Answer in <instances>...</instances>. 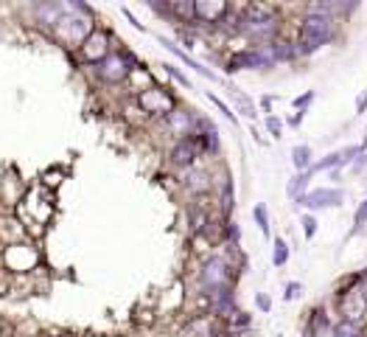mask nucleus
<instances>
[{"mask_svg":"<svg viewBox=\"0 0 367 337\" xmlns=\"http://www.w3.org/2000/svg\"><path fill=\"white\" fill-rule=\"evenodd\" d=\"M163 68H166V70H169V73H172V76H174V79H177L180 84H185V87H191V79L185 76V73L180 70V68H177V65H163Z\"/></svg>","mask_w":367,"mask_h":337,"instance_id":"obj_27","label":"nucleus"},{"mask_svg":"<svg viewBox=\"0 0 367 337\" xmlns=\"http://www.w3.org/2000/svg\"><path fill=\"white\" fill-rule=\"evenodd\" d=\"M331 17L328 14H309L300 25V42H297V51L300 53H314L317 48H323L328 39H331Z\"/></svg>","mask_w":367,"mask_h":337,"instance_id":"obj_1","label":"nucleus"},{"mask_svg":"<svg viewBox=\"0 0 367 337\" xmlns=\"http://www.w3.org/2000/svg\"><path fill=\"white\" fill-rule=\"evenodd\" d=\"M300 124H303V113H297V115L292 118V127H300Z\"/></svg>","mask_w":367,"mask_h":337,"instance_id":"obj_36","label":"nucleus"},{"mask_svg":"<svg viewBox=\"0 0 367 337\" xmlns=\"http://www.w3.org/2000/svg\"><path fill=\"white\" fill-rule=\"evenodd\" d=\"M188 189H191V191H205V189H207V177H205L202 172H191V174H188Z\"/></svg>","mask_w":367,"mask_h":337,"instance_id":"obj_23","label":"nucleus"},{"mask_svg":"<svg viewBox=\"0 0 367 337\" xmlns=\"http://www.w3.org/2000/svg\"><path fill=\"white\" fill-rule=\"evenodd\" d=\"M255 304H258L261 312H269V310H272V301H269V295H264V293L255 295Z\"/></svg>","mask_w":367,"mask_h":337,"instance_id":"obj_33","label":"nucleus"},{"mask_svg":"<svg viewBox=\"0 0 367 337\" xmlns=\"http://www.w3.org/2000/svg\"><path fill=\"white\" fill-rule=\"evenodd\" d=\"M205 222H207V217H205L202 211H191V228H193V231H202Z\"/></svg>","mask_w":367,"mask_h":337,"instance_id":"obj_28","label":"nucleus"},{"mask_svg":"<svg viewBox=\"0 0 367 337\" xmlns=\"http://www.w3.org/2000/svg\"><path fill=\"white\" fill-rule=\"evenodd\" d=\"M272 56L266 51H244V53H236L227 65V70H244V68H261V65H269Z\"/></svg>","mask_w":367,"mask_h":337,"instance_id":"obj_11","label":"nucleus"},{"mask_svg":"<svg viewBox=\"0 0 367 337\" xmlns=\"http://www.w3.org/2000/svg\"><path fill=\"white\" fill-rule=\"evenodd\" d=\"M365 301H367V287H365Z\"/></svg>","mask_w":367,"mask_h":337,"instance_id":"obj_38","label":"nucleus"},{"mask_svg":"<svg viewBox=\"0 0 367 337\" xmlns=\"http://www.w3.org/2000/svg\"><path fill=\"white\" fill-rule=\"evenodd\" d=\"M354 222H356V228H362L367 222V200L359 203V208H356V214H354Z\"/></svg>","mask_w":367,"mask_h":337,"instance_id":"obj_31","label":"nucleus"},{"mask_svg":"<svg viewBox=\"0 0 367 337\" xmlns=\"http://www.w3.org/2000/svg\"><path fill=\"white\" fill-rule=\"evenodd\" d=\"M193 11H196V20H202V23H221L230 8L224 0H196Z\"/></svg>","mask_w":367,"mask_h":337,"instance_id":"obj_10","label":"nucleus"},{"mask_svg":"<svg viewBox=\"0 0 367 337\" xmlns=\"http://www.w3.org/2000/svg\"><path fill=\"white\" fill-rule=\"evenodd\" d=\"M169 127L177 132V135H191V127H193V118L188 115V113H180V110H174L172 115H169Z\"/></svg>","mask_w":367,"mask_h":337,"instance_id":"obj_14","label":"nucleus"},{"mask_svg":"<svg viewBox=\"0 0 367 337\" xmlns=\"http://www.w3.org/2000/svg\"><path fill=\"white\" fill-rule=\"evenodd\" d=\"M202 281L210 287V290H221L227 287V265L221 259H210L202 270Z\"/></svg>","mask_w":367,"mask_h":337,"instance_id":"obj_12","label":"nucleus"},{"mask_svg":"<svg viewBox=\"0 0 367 337\" xmlns=\"http://www.w3.org/2000/svg\"><path fill=\"white\" fill-rule=\"evenodd\" d=\"M269 56H272V59H292V56H295V48H289L286 42H272V45H269Z\"/></svg>","mask_w":367,"mask_h":337,"instance_id":"obj_21","label":"nucleus"},{"mask_svg":"<svg viewBox=\"0 0 367 337\" xmlns=\"http://www.w3.org/2000/svg\"><path fill=\"white\" fill-rule=\"evenodd\" d=\"M367 315L365 290H351L348 295H342V321L351 324H362Z\"/></svg>","mask_w":367,"mask_h":337,"instance_id":"obj_8","label":"nucleus"},{"mask_svg":"<svg viewBox=\"0 0 367 337\" xmlns=\"http://www.w3.org/2000/svg\"><path fill=\"white\" fill-rule=\"evenodd\" d=\"M300 293H303V284L292 281V284H286V293H283V298H286V301H295V298H297Z\"/></svg>","mask_w":367,"mask_h":337,"instance_id":"obj_30","label":"nucleus"},{"mask_svg":"<svg viewBox=\"0 0 367 337\" xmlns=\"http://www.w3.org/2000/svg\"><path fill=\"white\" fill-rule=\"evenodd\" d=\"M79 11H82V6H76L73 17H59L56 34H59L62 42H79V45H84V39L93 34L90 17H84V14H79Z\"/></svg>","mask_w":367,"mask_h":337,"instance_id":"obj_3","label":"nucleus"},{"mask_svg":"<svg viewBox=\"0 0 367 337\" xmlns=\"http://www.w3.org/2000/svg\"><path fill=\"white\" fill-rule=\"evenodd\" d=\"M303 231H306V236H309V239L317 234V220H314L311 214H306V217H303Z\"/></svg>","mask_w":367,"mask_h":337,"instance_id":"obj_29","label":"nucleus"},{"mask_svg":"<svg viewBox=\"0 0 367 337\" xmlns=\"http://www.w3.org/2000/svg\"><path fill=\"white\" fill-rule=\"evenodd\" d=\"M334 166H342V155H340V152H334V155L323 158L320 163H314V172H323V169H334Z\"/></svg>","mask_w":367,"mask_h":337,"instance_id":"obj_24","label":"nucleus"},{"mask_svg":"<svg viewBox=\"0 0 367 337\" xmlns=\"http://www.w3.org/2000/svg\"><path fill=\"white\" fill-rule=\"evenodd\" d=\"M292 163H295L297 172H309V166H311V149H309L306 144L295 146V149H292Z\"/></svg>","mask_w":367,"mask_h":337,"instance_id":"obj_15","label":"nucleus"},{"mask_svg":"<svg viewBox=\"0 0 367 337\" xmlns=\"http://www.w3.org/2000/svg\"><path fill=\"white\" fill-rule=\"evenodd\" d=\"M82 53H84V59H87L90 65H101V62L112 53V51H110V34H107V31H101V28H96V31L84 39Z\"/></svg>","mask_w":367,"mask_h":337,"instance_id":"obj_5","label":"nucleus"},{"mask_svg":"<svg viewBox=\"0 0 367 337\" xmlns=\"http://www.w3.org/2000/svg\"><path fill=\"white\" fill-rule=\"evenodd\" d=\"M241 28L255 39H269L275 34V28H278V17L264 6H250L241 14Z\"/></svg>","mask_w":367,"mask_h":337,"instance_id":"obj_2","label":"nucleus"},{"mask_svg":"<svg viewBox=\"0 0 367 337\" xmlns=\"http://www.w3.org/2000/svg\"><path fill=\"white\" fill-rule=\"evenodd\" d=\"M169 8H172V14L183 17V20H196L193 3H185V0H172V3H169Z\"/></svg>","mask_w":367,"mask_h":337,"instance_id":"obj_19","label":"nucleus"},{"mask_svg":"<svg viewBox=\"0 0 367 337\" xmlns=\"http://www.w3.org/2000/svg\"><path fill=\"white\" fill-rule=\"evenodd\" d=\"M252 217H255V222H258L261 234H264V236H269V214H266V208H264V205H255V208H252Z\"/></svg>","mask_w":367,"mask_h":337,"instance_id":"obj_22","label":"nucleus"},{"mask_svg":"<svg viewBox=\"0 0 367 337\" xmlns=\"http://www.w3.org/2000/svg\"><path fill=\"white\" fill-rule=\"evenodd\" d=\"M311 98H314V93H303V96H297V98H295V107L303 113V107H309V104H311Z\"/></svg>","mask_w":367,"mask_h":337,"instance_id":"obj_34","label":"nucleus"},{"mask_svg":"<svg viewBox=\"0 0 367 337\" xmlns=\"http://www.w3.org/2000/svg\"><path fill=\"white\" fill-rule=\"evenodd\" d=\"M202 149H205L202 141H199L196 135H188L183 141H177V146L172 149V160H174L177 166H191V163L199 158Z\"/></svg>","mask_w":367,"mask_h":337,"instance_id":"obj_9","label":"nucleus"},{"mask_svg":"<svg viewBox=\"0 0 367 337\" xmlns=\"http://www.w3.org/2000/svg\"><path fill=\"white\" fill-rule=\"evenodd\" d=\"M157 42H160V45H163L166 51H172V53H174V56H177L180 62H185V65H188L191 70H196L199 76H205V79H216V73H210V70H207L205 65H199L196 59H191V56H188V53L183 51V48H177V45L172 42V39H166V37H157Z\"/></svg>","mask_w":367,"mask_h":337,"instance_id":"obj_13","label":"nucleus"},{"mask_svg":"<svg viewBox=\"0 0 367 337\" xmlns=\"http://www.w3.org/2000/svg\"><path fill=\"white\" fill-rule=\"evenodd\" d=\"M230 98L238 104V113H244L247 118H255V104H252V101H250L241 90H236V87H233V90H230Z\"/></svg>","mask_w":367,"mask_h":337,"instance_id":"obj_17","label":"nucleus"},{"mask_svg":"<svg viewBox=\"0 0 367 337\" xmlns=\"http://www.w3.org/2000/svg\"><path fill=\"white\" fill-rule=\"evenodd\" d=\"M132 62H135V59H129V56H124V53H110V56L98 65V73H101L104 82H121V79L129 76Z\"/></svg>","mask_w":367,"mask_h":337,"instance_id":"obj_7","label":"nucleus"},{"mask_svg":"<svg viewBox=\"0 0 367 337\" xmlns=\"http://www.w3.org/2000/svg\"><path fill=\"white\" fill-rule=\"evenodd\" d=\"M138 104L143 107V113L152 115H172L174 113V96L166 87H149L138 96Z\"/></svg>","mask_w":367,"mask_h":337,"instance_id":"obj_4","label":"nucleus"},{"mask_svg":"<svg viewBox=\"0 0 367 337\" xmlns=\"http://www.w3.org/2000/svg\"><path fill=\"white\" fill-rule=\"evenodd\" d=\"M289 262V245L283 239H275V250H272V265L275 267H283Z\"/></svg>","mask_w":367,"mask_h":337,"instance_id":"obj_20","label":"nucleus"},{"mask_svg":"<svg viewBox=\"0 0 367 337\" xmlns=\"http://www.w3.org/2000/svg\"><path fill=\"white\" fill-rule=\"evenodd\" d=\"M303 337H314V332H306V335H303Z\"/></svg>","mask_w":367,"mask_h":337,"instance_id":"obj_37","label":"nucleus"},{"mask_svg":"<svg viewBox=\"0 0 367 337\" xmlns=\"http://www.w3.org/2000/svg\"><path fill=\"white\" fill-rule=\"evenodd\" d=\"M345 200V194L340 189H317V191H309L297 200V205L303 208H340Z\"/></svg>","mask_w":367,"mask_h":337,"instance_id":"obj_6","label":"nucleus"},{"mask_svg":"<svg viewBox=\"0 0 367 337\" xmlns=\"http://www.w3.org/2000/svg\"><path fill=\"white\" fill-rule=\"evenodd\" d=\"M306 186H309V172H297V174L289 180L286 191H289V197H292V200H300V197H303V191H306Z\"/></svg>","mask_w":367,"mask_h":337,"instance_id":"obj_16","label":"nucleus"},{"mask_svg":"<svg viewBox=\"0 0 367 337\" xmlns=\"http://www.w3.org/2000/svg\"><path fill=\"white\" fill-rule=\"evenodd\" d=\"M266 129H269V135L281 138V132H283V121L275 118V115H266Z\"/></svg>","mask_w":367,"mask_h":337,"instance_id":"obj_25","label":"nucleus"},{"mask_svg":"<svg viewBox=\"0 0 367 337\" xmlns=\"http://www.w3.org/2000/svg\"><path fill=\"white\" fill-rule=\"evenodd\" d=\"M365 163H367V138H365V144H362V149H359V158L354 160V169H356V172H362V169H365Z\"/></svg>","mask_w":367,"mask_h":337,"instance_id":"obj_32","label":"nucleus"},{"mask_svg":"<svg viewBox=\"0 0 367 337\" xmlns=\"http://www.w3.org/2000/svg\"><path fill=\"white\" fill-rule=\"evenodd\" d=\"M124 17H127V20H129V23H132V25H135L138 31H146V28H143V23H138V20L132 17V11H129V8H124Z\"/></svg>","mask_w":367,"mask_h":337,"instance_id":"obj_35","label":"nucleus"},{"mask_svg":"<svg viewBox=\"0 0 367 337\" xmlns=\"http://www.w3.org/2000/svg\"><path fill=\"white\" fill-rule=\"evenodd\" d=\"M207 98H210V101H213V104H216V107H219V110H221V113H224V115H227V118H230V121L236 124V113H233V110H230V107H227V104H224V101H221L219 96H213V93H207Z\"/></svg>","mask_w":367,"mask_h":337,"instance_id":"obj_26","label":"nucleus"},{"mask_svg":"<svg viewBox=\"0 0 367 337\" xmlns=\"http://www.w3.org/2000/svg\"><path fill=\"white\" fill-rule=\"evenodd\" d=\"M334 337H365L362 324H351V321H340L334 326Z\"/></svg>","mask_w":367,"mask_h":337,"instance_id":"obj_18","label":"nucleus"}]
</instances>
